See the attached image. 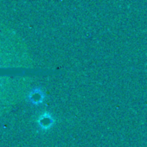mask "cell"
Instances as JSON below:
<instances>
[{
	"label": "cell",
	"instance_id": "cell-1",
	"mask_svg": "<svg viewBox=\"0 0 147 147\" xmlns=\"http://www.w3.org/2000/svg\"><path fill=\"white\" fill-rule=\"evenodd\" d=\"M44 97H45V95H44L43 91L39 88H34L32 91H30L29 94V96H28L30 102H31L34 105L41 104L43 101Z\"/></svg>",
	"mask_w": 147,
	"mask_h": 147
},
{
	"label": "cell",
	"instance_id": "cell-2",
	"mask_svg": "<svg viewBox=\"0 0 147 147\" xmlns=\"http://www.w3.org/2000/svg\"><path fill=\"white\" fill-rule=\"evenodd\" d=\"M38 122H39L41 127H42V128H49L53 124V119H52L51 116L49 113H44L43 115L41 116V118L39 119Z\"/></svg>",
	"mask_w": 147,
	"mask_h": 147
}]
</instances>
